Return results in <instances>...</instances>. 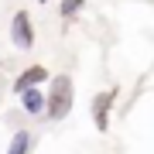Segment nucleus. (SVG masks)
Instances as JSON below:
<instances>
[{
  "label": "nucleus",
  "mask_w": 154,
  "mask_h": 154,
  "mask_svg": "<svg viewBox=\"0 0 154 154\" xmlns=\"http://www.w3.org/2000/svg\"><path fill=\"white\" fill-rule=\"evenodd\" d=\"M48 93H45V116L51 123L55 120H65L69 110H72V99H75V86H72V75H48Z\"/></svg>",
  "instance_id": "f257e3e1"
},
{
  "label": "nucleus",
  "mask_w": 154,
  "mask_h": 154,
  "mask_svg": "<svg viewBox=\"0 0 154 154\" xmlns=\"http://www.w3.org/2000/svg\"><path fill=\"white\" fill-rule=\"evenodd\" d=\"M11 41H14V48H21V51H28L34 45V24H31L28 11H17L14 14V21H11Z\"/></svg>",
  "instance_id": "f03ea898"
},
{
  "label": "nucleus",
  "mask_w": 154,
  "mask_h": 154,
  "mask_svg": "<svg viewBox=\"0 0 154 154\" xmlns=\"http://www.w3.org/2000/svg\"><path fill=\"white\" fill-rule=\"evenodd\" d=\"M116 103V89H106V93H96L93 99V123L99 130H106L110 127V106Z\"/></svg>",
  "instance_id": "7ed1b4c3"
},
{
  "label": "nucleus",
  "mask_w": 154,
  "mask_h": 154,
  "mask_svg": "<svg viewBox=\"0 0 154 154\" xmlns=\"http://www.w3.org/2000/svg\"><path fill=\"white\" fill-rule=\"evenodd\" d=\"M45 82H48V69H45V65H28L21 75L14 79V93H24V89H31V86H45Z\"/></svg>",
  "instance_id": "20e7f679"
},
{
  "label": "nucleus",
  "mask_w": 154,
  "mask_h": 154,
  "mask_svg": "<svg viewBox=\"0 0 154 154\" xmlns=\"http://www.w3.org/2000/svg\"><path fill=\"white\" fill-rule=\"evenodd\" d=\"M17 96H21L24 113L41 116V110H45V89H41V86H31V89H24V93H17Z\"/></svg>",
  "instance_id": "39448f33"
},
{
  "label": "nucleus",
  "mask_w": 154,
  "mask_h": 154,
  "mask_svg": "<svg viewBox=\"0 0 154 154\" xmlns=\"http://www.w3.org/2000/svg\"><path fill=\"white\" fill-rule=\"evenodd\" d=\"M28 147H31V134H28V130H17L14 137H11L7 154H28Z\"/></svg>",
  "instance_id": "423d86ee"
},
{
  "label": "nucleus",
  "mask_w": 154,
  "mask_h": 154,
  "mask_svg": "<svg viewBox=\"0 0 154 154\" xmlns=\"http://www.w3.org/2000/svg\"><path fill=\"white\" fill-rule=\"evenodd\" d=\"M79 11H82V0H62V7H58V14L65 17V21H69V17H75Z\"/></svg>",
  "instance_id": "0eeeda50"
},
{
  "label": "nucleus",
  "mask_w": 154,
  "mask_h": 154,
  "mask_svg": "<svg viewBox=\"0 0 154 154\" xmlns=\"http://www.w3.org/2000/svg\"><path fill=\"white\" fill-rule=\"evenodd\" d=\"M41 4H48V0H41Z\"/></svg>",
  "instance_id": "6e6552de"
}]
</instances>
